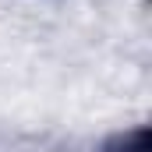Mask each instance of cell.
I'll use <instances>...</instances> for the list:
<instances>
[{
  "label": "cell",
  "instance_id": "cell-1",
  "mask_svg": "<svg viewBox=\"0 0 152 152\" xmlns=\"http://www.w3.org/2000/svg\"><path fill=\"white\" fill-rule=\"evenodd\" d=\"M103 152H152V134H149V127H145V124H138V127H131V131L117 134Z\"/></svg>",
  "mask_w": 152,
  "mask_h": 152
}]
</instances>
